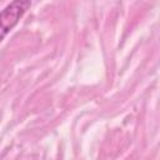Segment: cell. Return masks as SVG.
Here are the masks:
<instances>
[{
	"mask_svg": "<svg viewBox=\"0 0 160 160\" xmlns=\"http://www.w3.org/2000/svg\"><path fill=\"white\" fill-rule=\"evenodd\" d=\"M31 0H12L0 11V42L30 9Z\"/></svg>",
	"mask_w": 160,
	"mask_h": 160,
	"instance_id": "1",
	"label": "cell"
}]
</instances>
